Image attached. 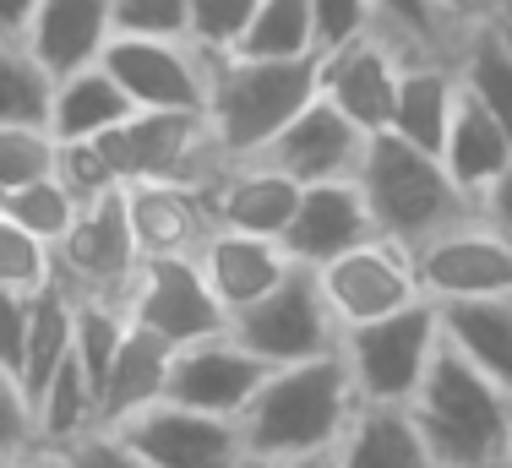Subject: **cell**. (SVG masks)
I'll use <instances>...</instances> for the list:
<instances>
[{
    "label": "cell",
    "instance_id": "obj_1",
    "mask_svg": "<svg viewBox=\"0 0 512 468\" xmlns=\"http://www.w3.org/2000/svg\"><path fill=\"white\" fill-rule=\"evenodd\" d=\"M355 409H360L355 381H349L344 360L333 349V354H316V360L267 365L251 403L240 409V436H246L251 452H262L273 463L306 458V452H333Z\"/></svg>",
    "mask_w": 512,
    "mask_h": 468
},
{
    "label": "cell",
    "instance_id": "obj_2",
    "mask_svg": "<svg viewBox=\"0 0 512 468\" xmlns=\"http://www.w3.org/2000/svg\"><path fill=\"white\" fill-rule=\"evenodd\" d=\"M436 468H507L512 398L491 376H480L458 349H436L431 371L409 403Z\"/></svg>",
    "mask_w": 512,
    "mask_h": 468
},
{
    "label": "cell",
    "instance_id": "obj_3",
    "mask_svg": "<svg viewBox=\"0 0 512 468\" xmlns=\"http://www.w3.org/2000/svg\"><path fill=\"white\" fill-rule=\"evenodd\" d=\"M355 180L376 218V234L409 245V251L474 213V196L447 175L442 158L404 142L398 131H371L365 137Z\"/></svg>",
    "mask_w": 512,
    "mask_h": 468
},
{
    "label": "cell",
    "instance_id": "obj_4",
    "mask_svg": "<svg viewBox=\"0 0 512 468\" xmlns=\"http://www.w3.org/2000/svg\"><path fill=\"white\" fill-rule=\"evenodd\" d=\"M311 98H316V55L306 60L213 55L202 115L229 164V158H256Z\"/></svg>",
    "mask_w": 512,
    "mask_h": 468
},
{
    "label": "cell",
    "instance_id": "obj_5",
    "mask_svg": "<svg viewBox=\"0 0 512 468\" xmlns=\"http://www.w3.org/2000/svg\"><path fill=\"white\" fill-rule=\"evenodd\" d=\"M436 349H442V316L431 300H414L393 316L338 332V360L355 381L360 403H414Z\"/></svg>",
    "mask_w": 512,
    "mask_h": 468
},
{
    "label": "cell",
    "instance_id": "obj_6",
    "mask_svg": "<svg viewBox=\"0 0 512 468\" xmlns=\"http://www.w3.org/2000/svg\"><path fill=\"white\" fill-rule=\"evenodd\" d=\"M99 147L120 186H131V180L207 186L213 169L224 164L213 131H207V115H180V109H131L115 131H104Z\"/></svg>",
    "mask_w": 512,
    "mask_h": 468
},
{
    "label": "cell",
    "instance_id": "obj_7",
    "mask_svg": "<svg viewBox=\"0 0 512 468\" xmlns=\"http://www.w3.org/2000/svg\"><path fill=\"white\" fill-rule=\"evenodd\" d=\"M229 332L256 354L262 365H295V360H316V354L338 349V316L327 305L322 283L311 267H295L278 289H267L256 305L229 316Z\"/></svg>",
    "mask_w": 512,
    "mask_h": 468
},
{
    "label": "cell",
    "instance_id": "obj_8",
    "mask_svg": "<svg viewBox=\"0 0 512 468\" xmlns=\"http://www.w3.org/2000/svg\"><path fill=\"white\" fill-rule=\"evenodd\" d=\"M137 267H142V251L126 218V191L115 186L93 196V202H82L77 224L55 245V278L71 294H88V300H126L131 283H137Z\"/></svg>",
    "mask_w": 512,
    "mask_h": 468
},
{
    "label": "cell",
    "instance_id": "obj_9",
    "mask_svg": "<svg viewBox=\"0 0 512 468\" xmlns=\"http://www.w3.org/2000/svg\"><path fill=\"white\" fill-rule=\"evenodd\" d=\"M311 273L322 283L338 327L376 322V316H393V311H404V305L425 300L414 251L398 240H387V234H371V240L349 245V251H338L333 262L311 267Z\"/></svg>",
    "mask_w": 512,
    "mask_h": 468
},
{
    "label": "cell",
    "instance_id": "obj_10",
    "mask_svg": "<svg viewBox=\"0 0 512 468\" xmlns=\"http://www.w3.org/2000/svg\"><path fill=\"white\" fill-rule=\"evenodd\" d=\"M414 267H420V289L431 305L507 300L512 294V245L485 224L480 207L463 224L414 245Z\"/></svg>",
    "mask_w": 512,
    "mask_h": 468
},
{
    "label": "cell",
    "instance_id": "obj_11",
    "mask_svg": "<svg viewBox=\"0 0 512 468\" xmlns=\"http://www.w3.org/2000/svg\"><path fill=\"white\" fill-rule=\"evenodd\" d=\"M109 436L148 468H229L246 452L240 420L202 414V409H186V403H169V398H158L153 409L131 414Z\"/></svg>",
    "mask_w": 512,
    "mask_h": 468
},
{
    "label": "cell",
    "instance_id": "obj_12",
    "mask_svg": "<svg viewBox=\"0 0 512 468\" xmlns=\"http://www.w3.org/2000/svg\"><path fill=\"white\" fill-rule=\"evenodd\" d=\"M126 311L137 327L158 332L164 343H197L229 327V311L207 289L197 256H142L137 283L126 294Z\"/></svg>",
    "mask_w": 512,
    "mask_h": 468
},
{
    "label": "cell",
    "instance_id": "obj_13",
    "mask_svg": "<svg viewBox=\"0 0 512 468\" xmlns=\"http://www.w3.org/2000/svg\"><path fill=\"white\" fill-rule=\"evenodd\" d=\"M99 60L137 109H180V115L207 109L213 55H202L191 39H109Z\"/></svg>",
    "mask_w": 512,
    "mask_h": 468
},
{
    "label": "cell",
    "instance_id": "obj_14",
    "mask_svg": "<svg viewBox=\"0 0 512 468\" xmlns=\"http://www.w3.org/2000/svg\"><path fill=\"white\" fill-rule=\"evenodd\" d=\"M404 55L409 49L393 44L387 33H365V39L322 49V55H316V93L344 109L360 131H387Z\"/></svg>",
    "mask_w": 512,
    "mask_h": 468
},
{
    "label": "cell",
    "instance_id": "obj_15",
    "mask_svg": "<svg viewBox=\"0 0 512 468\" xmlns=\"http://www.w3.org/2000/svg\"><path fill=\"white\" fill-rule=\"evenodd\" d=\"M267 376V365L256 360L235 332H213V338L180 343L175 360H169V403H186V409L202 414H224V420H240V409L251 403L256 381Z\"/></svg>",
    "mask_w": 512,
    "mask_h": 468
},
{
    "label": "cell",
    "instance_id": "obj_16",
    "mask_svg": "<svg viewBox=\"0 0 512 468\" xmlns=\"http://www.w3.org/2000/svg\"><path fill=\"white\" fill-rule=\"evenodd\" d=\"M365 137L355 120L344 115L338 104H327L322 93L278 131L273 142L262 147V164H273L278 175H289L295 186H316V180H344L360 169V153H365Z\"/></svg>",
    "mask_w": 512,
    "mask_h": 468
},
{
    "label": "cell",
    "instance_id": "obj_17",
    "mask_svg": "<svg viewBox=\"0 0 512 468\" xmlns=\"http://www.w3.org/2000/svg\"><path fill=\"white\" fill-rule=\"evenodd\" d=\"M371 234H376V218H371V207H365L360 180L344 175V180L300 186V202H295V213H289V224L278 240H284V251L295 267H322V262H333L338 251L371 240Z\"/></svg>",
    "mask_w": 512,
    "mask_h": 468
},
{
    "label": "cell",
    "instance_id": "obj_18",
    "mask_svg": "<svg viewBox=\"0 0 512 468\" xmlns=\"http://www.w3.org/2000/svg\"><path fill=\"white\" fill-rule=\"evenodd\" d=\"M197 267L207 278V289L218 294V305H224L229 316L256 305L267 289H278L289 273H295V262H289L284 240H273V234H246V229H207V240L197 245Z\"/></svg>",
    "mask_w": 512,
    "mask_h": 468
},
{
    "label": "cell",
    "instance_id": "obj_19",
    "mask_svg": "<svg viewBox=\"0 0 512 468\" xmlns=\"http://www.w3.org/2000/svg\"><path fill=\"white\" fill-rule=\"evenodd\" d=\"M120 191H126V218L142 256H197V245L213 229V207H207L202 186H186V180H131Z\"/></svg>",
    "mask_w": 512,
    "mask_h": 468
},
{
    "label": "cell",
    "instance_id": "obj_20",
    "mask_svg": "<svg viewBox=\"0 0 512 468\" xmlns=\"http://www.w3.org/2000/svg\"><path fill=\"white\" fill-rule=\"evenodd\" d=\"M207 207H213L218 229H246V234H284L289 213L300 202V186L289 175H278L262 158H229L207 180Z\"/></svg>",
    "mask_w": 512,
    "mask_h": 468
},
{
    "label": "cell",
    "instance_id": "obj_21",
    "mask_svg": "<svg viewBox=\"0 0 512 468\" xmlns=\"http://www.w3.org/2000/svg\"><path fill=\"white\" fill-rule=\"evenodd\" d=\"M458 98H463V82L447 55H404L387 131H398L404 142L425 147V153H442L447 126L458 115Z\"/></svg>",
    "mask_w": 512,
    "mask_h": 468
},
{
    "label": "cell",
    "instance_id": "obj_22",
    "mask_svg": "<svg viewBox=\"0 0 512 468\" xmlns=\"http://www.w3.org/2000/svg\"><path fill=\"white\" fill-rule=\"evenodd\" d=\"M169 360H175V343H164L158 332L131 322L126 338H120V349H115V360H109L104 381H99V430H115V425H126L131 414L153 409L169 392Z\"/></svg>",
    "mask_w": 512,
    "mask_h": 468
},
{
    "label": "cell",
    "instance_id": "obj_23",
    "mask_svg": "<svg viewBox=\"0 0 512 468\" xmlns=\"http://www.w3.org/2000/svg\"><path fill=\"white\" fill-rule=\"evenodd\" d=\"M22 44L50 77L93 66L109 44V0H39Z\"/></svg>",
    "mask_w": 512,
    "mask_h": 468
},
{
    "label": "cell",
    "instance_id": "obj_24",
    "mask_svg": "<svg viewBox=\"0 0 512 468\" xmlns=\"http://www.w3.org/2000/svg\"><path fill=\"white\" fill-rule=\"evenodd\" d=\"M333 452L338 468H436L409 403H360Z\"/></svg>",
    "mask_w": 512,
    "mask_h": 468
},
{
    "label": "cell",
    "instance_id": "obj_25",
    "mask_svg": "<svg viewBox=\"0 0 512 468\" xmlns=\"http://www.w3.org/2000/svg\"><path fill=\"white\" fill-rule=\"evenodd\" d=\"M131 98L120 88L115 77H109L104 60H93V66L82 71H66V77H55V93H50V137L55 142H99L104 131H115L120 120L131 115Z\"/></svg>",
    "mask_w": 512,
    "mask_h": 468
},
{
    "label": "cell",
    "instance_id": "obj_26",
    "mask_svg": "<svg viewBox=\"0 0 512 468\" xmlns=\"http://www.w3.org/2000/svg\"><path fill=\"white\" fill-rule=\"evenodd\" d=\"M436 316H442V343L447 349H458L474 371L491 376L512 398V294L507 300L436 305Z\"/></svg>",
    "mask_w": 512,
    "mask_h": 468
},
{
    "label": "cell",
    "instance_id": "obj_27",
    "mask_svg": "<svg viewBox=\"0 0 512 468\" xmlns=\"http://www.w3.org/2000/svg\"><path fill=\"white\" fill-rule=\"evenodd\" d=\"M436 158H442L447 175H453L458 186L480 202L485 186H491V180L512 164V137H507L502 120H491L469 93H463L453 126H447V142H442V153H436Z\"/></svg>",
    "mask_w": 512,
    "mask_h": 468
},
{
    "label": "cell",
    "instance_id": "obj_28",
    "mask_svg": "<svg viewBox=\"0 0 512 468\" xmlns=\"http://www.w3.org/2000/svg\"><path fill=\"white\" fill-rule=\"evenodd\" d=\"M453 66H458L463 93H469L491 120H502L507 137H512V49H507L502 33H496L491 17L469 22V33H463L458 49H453Z\"/></svg>",
    "mask_w": 512,
    "mask_h": 468
},
{
    "label": "cell",
    "instance_id": "obj_29",
    "mask_svg": "<svg viewBox=\"0 0 512 468\" xmlns=\"http://www.w3.org/2000/svg\"><path fill=\"white\" fill-rule=\"evenodd\" d=\"M33 430H39L44 447L66 452L71 441H82L88 430H99V392H93L88 371H82L77 354L60 360V371L44 381V392L33 398Z\"/></svg>",
    "mask_w": 512,
    "mask_h": 468
},
{
    "label": "cell",
    "instance_id": "obj_30",
    "mask_svg": "<svg viewBox=\"0 0 512 468\" xmlns=\"http://www.w3.org/2000/svg\"><path fill=\"white\" fill-rule=\"evenodd\" d=\"M371 6H376V28L393 44H404L409 55H447L453 60L458 39L469 33V22L442 11V0H371Z\"/></svg>",
    "mask_w": 512,
    "mask_h": 468
},
{
    "label": "cell",
    "instance_id": "obj_31",
    "mask_svg": "<svg viewBox=\"0 0 512 468\" xmlns=\"http://www.w3.org/2000/svg\"><path fill=\"white\" fill-rule=\"evenodd\" d=\"M235 55L251 60H306L316 55V28L306 0H256V17L246 39L235 44Z\"/></svg>",
    "mask_w": 512,
    "mask_h": 468
},
{
    "label": "cell",
    "instance_id": "obj_32",
    "mask_svg": "<svg viewBox=\"0 0 512 468\" xmlns=\"http://www.w3.org/2000/svg\"><path fill=\"white\" fill-rule=\"evenodd\" d=\"M55 77L22 39H0V126H44Z\"/></svg>",
    "mask_w": 512,
    "mask_h": 468
},
{
    "label": "cell",
    "instance_id": "obj_33",
    "mask_svg": "<svg viewBox=\"0 0 512 468\" xmlns=\"http://www.w3.org/2000/svg\"><path fill=\"white\" fill-rule=\"evenodd\" d=\"M0 213L17 218V224L28 234H39L44 245H60L66 229L77 224V213H82V196L60 175H44V180H28V186L6 191V207H0Z\"/></svg>",
    "mask_w": 512,
    "mask_h": 468
},
{
    "label": "cell",
    "instance_id": "obj_34",
    "mask_svg": "<svg viewBox=\"0 0 512 468\" xmlns=\"http://www.w3.org/2000/svg\"><path fill=\"white\" fill-rule=\"evenodd\" d=\"M55 283V245H44L39 234H28L17 218L0 213V289L39 294Z\"/></svg>",
    "mask_w": 512,
    "mask_h": 468
},
{
    "label": "cell",
    "instance_id": "obj_35",
    "mask_svg": "<svg viewBox=\"0 0 512 468\" xmlns=\"http://www.w3.org/2000/svg\"><path fill=\"white\" fill-rule=\"evenodd\" d=\"M256 17V0H186V39L202 55H235Z\"/></svg>",
    "mask_w": 512,
    "mask_h": 468
},
{
    "label": "cell",
    "instance_id": "obj_36",
    "mask_svg": "<svg viewBox=\"0 0 512 468\" xmlns=\"http://www.w3.org/2000/svg\"><path fill=\"white\" fill-rule=\"evenodd\" d=\"M55 153L60 142L50 137V126H0V191L55 175Z\"/></svg>",
    "mask_w": 512,
    "mask_h": 468
},
{
    "label": "cell",
    "instance_id": "obj_37",
    "mask_svg": "<svg viewBox=\"0 0 512 468\" xmlns=\"http://www.w3.org/2000/svg\"><path fill=\"white\" fill-rule=\"evenodd\" d=\"M109 39H186V0H109Z\"/></svg>",
    "mask_w": 512,
    "mask_h": 468
},
{
    "label": "cell",
    "instance_id": "obj_38",
    "mask_svg": "<svg viewBox=\"0 0 512 468\" xmlns=\"http://www.w3.org/2000/svg\"><path fill=\"white\" fill-rule=\"evenodd\" d=\"M306 6H311V28H316V55L349 39H365V33H382L371 0H306Z\"/></svg>",
    "mask_w": 512,
    "mask_h": 468
},
{
    "label": "cell",
    "instance_id": "obj_39",
    "mask_svg": "<svg viewBox=\"0 0 512 468\" xmlns=\"http://www.w3.org/2000/svg\"><path fill=\"white\" fill-rule=\"evenodd\" d=\"M55 175L66 180V186L77 191L82 202H93V196H104V191H115V186H120L99 142H60V153H55Z\"/></svg>",
    "mask_w": 512,
    "mask_h": 468
},
{
    "label": "cell",
    "instance_id": "obj_40",
    "mask_svg": "<svg viewBox=\"0 0 512 468\" xmlns=\"http://www.w3.org/2000/svg\"><path fill=\"white\" fill-rule=\"evenodd\" d=\"M33 441H39V430H33V398L22 392L17 371L0 365V458L33 447Z\"/></svg>",
    "mask_w": 512,
    "mask_h": 468
},
{
    "label": "cell",
    "instance_id": "obj_41",
    "mask_svg": "<svg viewBox=\"0 0 512 468\" xmlns=\"http://www.w3.org/2000/svg\"><path fill=\"white\" fill-rule=\"evenodd\" d=\"M28 327H33V294L0 289V365H6V371H17V365H22Z\"/></svg>",
    "mask_w": 512,
    "mask_h": 468
},
{
    "label": "cell",
    "instance_id": "obj_42",
    "mask_svg": "<svg viewBox=\"0 0 512 468\" xmlns=\"http://www.w3.org/2000/svg\"><path fill=\"white\" fill-rule=\"evenodd\" d=\"M66 463H71V468H148V463L131 458V452L120 447L109 430H88L82 441H71V447H66Z\"/></svg>",
    "mask_w": 512,
    "mask_h": 468
},
{
    "label": "cell",
    "instance_id": "obj_43",
    "mask_svg": "<svg viewBox=\"0 0 512 468\" xmlns=\"http://www.w3.org/2000/svg\"><path fill=\"white\" fill-rule=\"evenodd\" d=\"M474 207H480V218H485V224H491V229H496V234H502V240L512 245V164H507L502 175L491 180V186H485V196H480Z\"/></svg>",
    "mask_w": 512,
    "mask_h": 468
},
{
    "label": "cell",
    "instance_id": "obj_44",
    "mask_svg": "<svg viewBox=\"0 0 512 468\" xmlns=\"http://www.w3.org/2000/svg\"><path fill=\"white\" fill-rule=\"evenodd\" d=\"M0 468H71V463H66V452H60V447L33 441V447H22V452H6V458H0Z\"/></svg>",
    "mask_w": 512,
    "mask_h": 468
},
{
    "label": "cell",
    "instance_id": "obj_45",
    "mask_svg": "<svg viewBox=\"0 0 512 468\" xmlns=\"http://www.w3.org/2000/svg\"><path fill=\"white\" fill-rule=\"evenodd\" d=\"M39 0H0V39H28V22Z\"/></svg>",
    "mask_w": 512,
    "mask_h": 468
},
{
    "label": "cell",
    "instance_id": "obj_46",
    "mask_svg": "<svg viewBox=\"0 0 512 468\" xmlns=\"http://www.w3.org/2000/svg\"><path fill=\"white\" fill-rule=\"evenodd\" d=\"M278 468H338V452H306V458H284Z\"/></svg>",
    "mask_w": 512,
    "mask_h": 468
},
{
    "label": "cell",
    "instance_id": "obj_47",
    "mask_svg": "<svg viewBox=\"0 0 512 468\" xmlns=\"http://www.w3.org/2000/svg\"><path fill=\"white\" fill-rule=\"evenodd\" d=\"M229 468H278V463H273V458H262V452H251V447H246V452H240V458L229 463Z\"/></svg>",
    "mask_w": 512,
    "mask_h": 468
},
{
    "label": "cell",
    "instance_id": "obj_48",
    "mask_svg": "<svg viewBox=\"0 0 512 468\" xmlns=\"http://www.w3.org/2000/svg\"><path fill=\"white\" fill-rule=\"evenodd\" d=\"M491 22H496V33H502V39H507V49H512V6L491 11Z\"/></svg>",
    "mask_w": 512,
    "mask_h": 468
},
{
    "label": "cell",
    "instance_id": "obj_49",
    "mask_svg": "<svg viewBox=\"0 0 512 468\" xmlns=\"http://www.w3.org/2000/svg\"><path fill=\"white\" fill-rule=\"evenodd\" d=\"M442 11H453L458 22H474V17H480V11L469 6V0H442Z\"/></svg>",
    "mask_w": 512,
    "mask_h": 468
},
{
    "label": "cell",
    "instance_id": "obj_50",
    "mask_svg": "<svg viewBox=\"0 0 512 468\" xmlns=\"http://www.w3.org/2000/svg\"><path fill=\"white\" fill-rule=\"evenodd\" d=\"M474 11H480V17H491V11H502V0H469Z\"/></svg>",
    "mask_w": 512,
    "mask_h": 468
},
{
    "label": "cell",
    "instance_id": "obj_51",
    "mask_svg": "<svg viewBox=\"0 0 512 468\" xmlns=\"http://www.w3.org/2000/svg\"><path fill=\"white\" fill-rule=\"evenodd\" d=\"M507 468H512V441H507Z\"/></svg>",
    "mask_w": 512,
    "mask_h": 468
},
{
    "label": "cell",
    "instance_id": "obj_52",
    "mask_svg": "<svg viewBox=\"0 0 512 468\" xmlns=\"http://www.w3.org/2000/svg\"><path fill=\"white\" fill-rule=\"evenodd\" d=\"M0 207H6V191H0Z\"/></svg>",
    "mask_w": 512,
    "mask_h": 468
},
{
    "label": "cell",
    "instance_id": "obj_53",
    "mask_svg": "<svg viewBox=\"0 0 512 468\" xmlns=\"http://www.w3.org/2000/svg\"><path fill=\"white\" fill-rule=\"evenodd\" d=\"M502 6H507V0H502Z\"/></svg>",
    "mask_w": 512,
    "mask_h": 468
},
{
    "label": "cell",
    "instance_id": "obj_54",
    "mask_svg": "<svg viewBox=\"0 0 512 468\" xmlns=\"http://www.w3.org/2000/svg\"><path fill=\"white\" fill-rule=\"evenodd\" d=\"M507 6H512V0H507Z\"/></svg>",
    "mask_w": 512,
    "mask_h": 468
}]
</instances>
